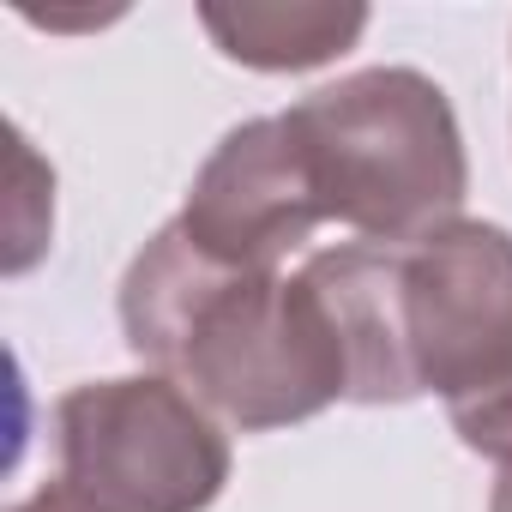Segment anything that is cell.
Masks as SVG:
<instances>
[{
  "mask_svg": "<svg viewBox=\"0 0 512 512\" xmlns=\"http://www.w3.org/2000/svg\"><path fill=\"white\" fill-rule=\"evenodd\" d=\"M13 512H73V506H67V500H61V488H55V482H49V488H37V494H31V500H19V506H13Z\"/></svg>",
  "mask_w": 512,
  "mask_h": 512,
  "instance_id": "cell-7",
  "label": "cell"
},
{
  "mask_svg": "<svg viewBox=\"0 0 512 512\" xmlns=\"http://www.w3.org/2000/svg\"><path fill=\"white\" fill-rule=\"evenodd\" d=\"M229 434L163 374L55 398V488L73 512H205L229 488Z\"/></svg>",
  "mask_w": 512,
  "mask_h": 512,
  "instance_id": "cell-4",
  "label": "cell"
},
{
  "mask_svg": "<svg viewBox=\"0 0 512 512\" xmlns=\"http://www.w3.org/2000/svg\"><path fill=\"white\" fill-rule=\"evenodd\" d=\"M398 344L416 398H440L470 452L512 464V229L458 217L398 247Z\"/></svg>",
  "mask_w": 512,
  "mask_h": 512,
  "instance_id": "cell-3",
  "label": "cell"
},
{
  "mask_svg": "<svg viewBox=\"0 0 512 512\" xmlns=\"http://www.w3.org/2000/svg\"><path fill=\"white\" fill-rule=\"evenodd\" d=\"M488 512H512V464H500L494 494H488Z\"/></svg>",
  "mask_w": 512,
  "mask_h": 512,
  "instance_id": "cell-8",
  "label": "cell"
},
{
  "mask_svg": "<svg viewBox=\"0 0 512 512\" xmlns=\"http://www.w3.org/2000/svg\"><path fill=\"white\" fill-rule=\"evenodd\" d=\"M320 223L326 211L284 115L229 127L175 211V229L205 260L235 272H284V260L314 241Z\"/></svg>",
  "mask_w": 512,
  "mask_h": 512,
  "instance_id": "cell-5",
  "label": "cell"
},
{
  "mask_svg": "<svg viewBox=\"0 0 512 512\" xmlns=\"http://www.w3.org/2000/svg\"><path fill=\"white\" fill-rule=\"evenodd\" d=\"M199 25L235 67L308 73L362 43L368 7H199Z\"/></svg>",
  "mask_w": 512,
  "mask_h": 512,
  "instance_id": "cell-6",
  "label": "cell"
},
{
  "mask_svg": "<svg viewBox=\"0 0 512 512\" xmlns=\"http://www.w3.org/2000/svg\"><path fill=\"white\" fill-rule=\"evenodd\" d=\"M314 175L326 223L362 241L410 247L458 223L470 157L452 97L416 67H368L284 109Z\"/></svg>",
  "mask_w": 512,
  "mask_h": 512,
  "instance_id": "cell-2",
  "label": "cell"
},
{
  "mask_svg": "<svg viewBox=\"0 0 512 512\" xmlns=\"http://www.w3.org/2000/svg\"><path fill=\"white\" fill-rule=\"evenodd\" d=\"M115 308L145 374L175 380L241 434H272L350 404V344L308 266H217L169 217L133 253Z\"/></svg>",
  "mask_w": 512,
  "mask_h": 512,
  "instance_id": "cell-1",
  "label": "cell"
}]
</instances>
